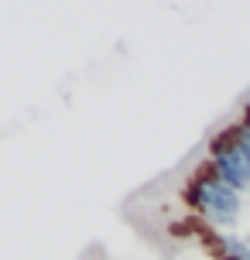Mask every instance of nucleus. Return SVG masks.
Here are the masks:
<instances>
[{
    "label": "nucleus",
    "instance_id": "nucleus-1",
    "mask_svg": "<svg viewBox=\"0 0 250 260\" xmlns=\"http://www.w3.org/2000/svg\"><path fill=\"white\" fill-rule=\"evenodd\" d=\"M182 195H185V202L192 206V212H196L199 219L206 222V226H212V230H220V233H230L240 222L243 195L233 192L226 182H220L206 161L192 171V178H189Z\"/></svg>",
    "mask_w": 250,
    "mask_h": 260
},
{
    "label": "nucleus",
    "instance_id": "nucleus-3",
    "mask_svg": "<svg viewBox=\"0 0 250 260\" xmlns=\"http://www.w3.org/2000/svg\"><path fill=\"white\" fill-rule=\"evenodd\" d=\"M209 247H212L216 257H223V260H250V240H243V236H237V233L209 236Z\"/></svg>",
    "mask_w": 250,
    "mask_h": 260
},
{
    "label": "nucleus",
    "instance_id": "nucleus-2",
    "mask_svg": "<svg viewBox=\"0 0 250 260\" xmlns=\"http://www.w3.org/2000/svg\"><path fill=\"white\" fill-rule=\"evenodd\" d=\"M206 165H209L212 175H216L220 182H226L233 192L243 195L250 188V165L237 151V144L230 137V127L216 130L209 137V144H206Z\"/></svg>",
    "mask_w": 250,
    "mask_h": 260
},
{
    "label": "nucleus",
    "instance_id": "nucleus-4",
    "mask_svg": "<svg viewBox=\"0 0 250 260\" xmlns=\"http://www.w3.org/2000/svg\"><path fill=\"white\" fill-rule=\"evenodd\" d=\"M240 127L250 130V96H247V103H243V110H240Z\"/></svg>",
    "mask_w": 250,
    "mask_h": 260
}]
</instances>
